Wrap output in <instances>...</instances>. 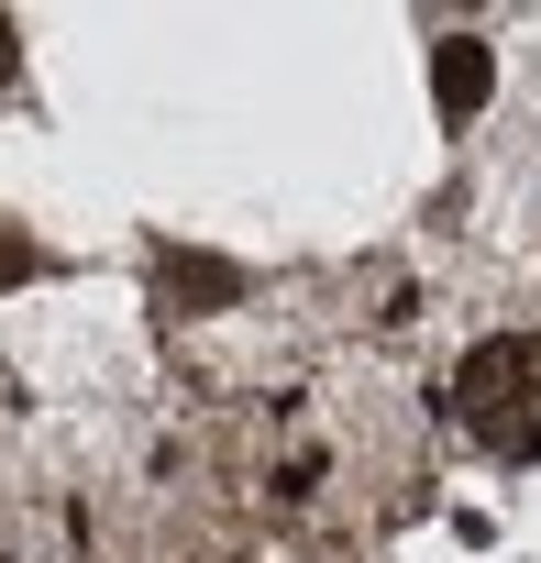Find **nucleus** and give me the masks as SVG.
Instances as JSON below:
<instances>
[{"instance_id": "nucleus-3", "label": "nucleus", "mask_w": 541, "mask_h": 563, "mask_svg": "<svg viewBox=\"0 0 541 563\" xmlns=\"http://www.w3.org/2000/svg\"><path fill=\"white\" fill-rule=\"evenodd\" d=\"M155 288H166V299H177V310H188V299H199V310H210V299H232V288H243V276H232V265H221V254H166V265H155Z\"/></svg>"}, {"instance_id": "nucleus-1", "label": "nucleus", "mask_w": 541, "mask_h": 563, "mask_svg": "<svg viewBox=\"0 0 541 563\" xmlns=\"http://www.w3.org/2000/svg\"><path fill=\"white\" fill-rule=\"evenodd\" d=\"M453 420H464L486 453L530 464V453H541V343H530V332L475 343V354L453 365Z\"/></svg>"}, {"instance_id": "nucleus-2", "label": "nucleus", "mask_w": 541, "mask_h": 563, "mask_svg": "<svg viewBox=\"0 0 541 563\" xmlns=\"http://www.w3.org/2000/svg\"><path fill=\"white\" fill-rule=\"evenodd\" d=\"M486 89H497V56H486L475 34H442V45H431V100H442V122H475Z\"/></svg>"}, {"instance_id": "nucleus-4", "label": "nucleus", "mask_w": 541, "mask_h": 563, "mask_svg": "<svg viewBox=\"0 0 541 563\" xmlns=\"http://www.w3.org/2000/svg\"><path fill=\"white\" fill-rule=\"evenodd\" d=\"M12 56H23V34H12V23H0V89H12Z\"/></svg>"}]
</instances>
